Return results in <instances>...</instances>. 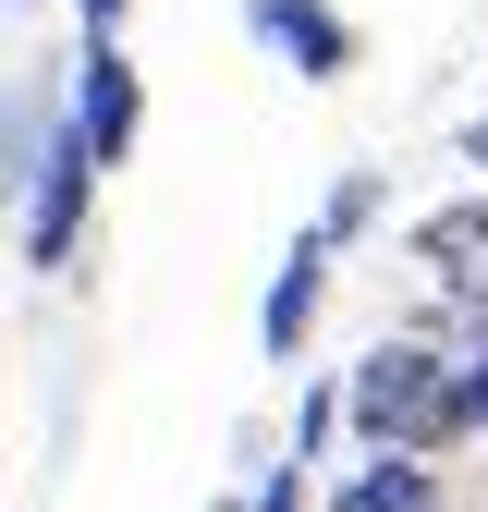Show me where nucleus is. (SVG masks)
Instances as JSON below:
<instances>
[{
	"mask_svg": "<svg viewBox=\"0 0 488 512\" xmlns=\"http://www.w3.org/2000/svg\"><path fill=\"white\" fill-rule=\"evenodd\" d=\"M415 269H440L452 293H488V196H452L415 220Z\"/></svg>",
	"mask_w": 488,
	"mask_h": 512,
	"instance_id": "obj_6",
	"label": "nucleus"
},
{
	"mask_svg": "<svg viewBox=\"0 0 488 512\" xmlns=\"http://www.w3.org/2000/svg\"><path fill=\"white\" fill-rule=\"evenodd\" d=\"M452 427H464V439L488 427V354H464V366H452Z\"/></svg>",
	"mask_w": 488,
	"mask_h": 512,
	"instance_id": "obj_8",
	"label": "nucleus"
},
{
	"mask_svg": "<svg viewBox=\"0 0 488 512\" xmlns=\"http://www.w3.org/2000/svg\"><path fill=\"white\" fill-rule=\"evenodd\" d=\"M257 37L293 61V74H318V86L342 74V61H354V25L330 13V0H257Z\"/></svg>",
	"mask_w": 488,
	"mask_h": 512,
	"instance_id": "obj_5",
	"label": "nucleus"
},
{
	"mask_svg": "<svg viewBox=\"0 0 488 512\" xmlns=\"http://www.w3.org/2000/svg\"><path fill=\"white\" fill-rule=\"evenodd\" d=\"M86 196H98V159H86V135H74V122H61V135L37 147V171H25V256H37V269H61V256H74Z\"/></svg>",
	"mask_w": 488,
	"mask_h": 512,
	"instance_id": "obj_2",
	"label": "nucleus"
},
{
	"mask_svg": "<svg viewBox=\"0 0 488 512\" xmlns=\"http://www.w3.org/2000/svg\"><path fill=\"white\" fill-rule=\"evenodd\" d=\"M464 171H476V183H488V110H476V122H464Z\"/></svg>",
	"mask_w": 488,
	"mask_h": 512,
	"instance_id": "obj_11",
	"label": "nucleus"
},
{
	"mask_svg": "<svg viewBox=\"0 0 488 512\" xmlns=\"http://www.w3.org/2000/svg\"><path fill=\"white\" fill-rule=\"evenodd\" d=\"M74 13H86V37H110L122 13H135V0H74Z\"/></svg>",
	"mask_w": 488,
	"mask_h": 512,
	"instance_id": "obj_10",
	"label": "nucleus"
},
{
	"mask_svg": "<svg viewBox=\"0 0 488 512\" xmlns=\"http://www.w3.org/2000/svg\"><path fill=\"white\" fill-rule=\"evenodd\" d=\"M257 512H305V464H269V488H257Z\"/></svg>",
	"mask_w": 488,
	"mask_h": 512,
	"instance_id": "obj_9",
	"label": "nucleus"
},
{
	"mask_svg": "<svg viewBox=\"0 0 488 512\" xmlns=\"http://www.w3.org/2000/svg\"><path fill=\"white\" fill-rule=\"evenodd\" d=\"M342 415L379 439V452H452V366L427 354V342H379L354 366V391H342Z\"/></svg>",
	"mask_w": 488,
	"mask_h": 512,
	"instance_id": "obj_1",
	"label": "nucleus"
},
{
	"mask_svg": "<svg viewBox=\"0 0 488 512\" xmlns=\"http://www.w3.org/2000/svg\"><path fill=\"white\" fill-rule=\"evenodd\" d=\"M330 512H440V488H427V452H379V464H366Z\"/></svg>",
	"mask_w": 488,
	"mask_h": 512,
	"instance_id": "obj_7",
	"label": "nucleus"
},
{
	"mask_svg": "<svg viewBox=\"0 0 488 512\" xmlns=\"http://www.w3.org/2000/svg\"><path fill=\"white\" fill-rule=\"evenodd\" d=\"M61 122L86 135V159H98V171L135 147L147 98H135V61H122V37H86V61H74V110H61Z\"/></svg>",
	"mask_w": 488,
	"mask_h": 512,
	"instance_id": "obj_3",
	"label": "nucleus"
},
{
	"mask_svg": "<svg viewBox=\"0 0 488 512\" xmlns=\"http://www.w3.org/2000/svg\"><path fill=\"white\" fill-rule=\"evenodd\" d=\"M318 281H330V232H293L281 281H269V305H257V342H269L281 366L305 354V330H318Z\"/></svg>",
	"mask_w": 488,
	"mask_h": 512,
	"instance_id": "obj_4",
	"label": "nucleus"
}]
</instances>
